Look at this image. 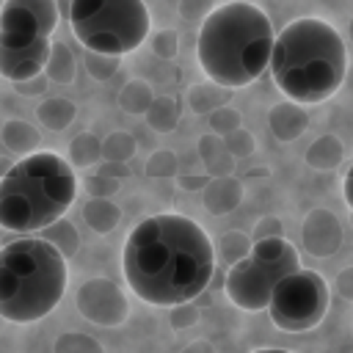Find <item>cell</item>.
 Segmentation results:
<instances>
[{
    "instance_id": "43",
    "label": "cell",
    "mask_w": 353,
    "mask_h": 353,
    "mask_svg": "<svg viewBox=\"0 0 353 353\" xmlns=\"http://www.w3.org/2000/svg\"><path fill=\"white\" fill-rule=\"evenodd\" d=\"M350 39H353V19H350Z\"/></svg>"
},
{
    "instance_id": "32",
    "label": "cell",
    "mask_w": 353,
    "mask_h": 353,
    "mask_svg": "<svg viewBox=\"0 0 353 353\" xmlns=\"http://www.w3.org/2000/svg\"><path fill=\"white\" fill-rule=\"evenodd\" d=\"M176 50H179V36H176V30H171V28L154 30V36H152V52H154V55L171 61V58L176 55Z\"/></svg>"
},
{
    "instance_id": "28",
    "label": "cell",
    "mask_w": 353,
    "mask_h": 353,
    "mask_svg": "<svg viewBox=\"0 0 353 353\" xmlns=\"http://www.w3.org/2000/svg\"><path fill=\"white\" fill-rule=\"evenodd\" d=\"M135 154V138L130 132H110L108 138H102V157L110 160L113 165L127 163Z\"/></svg>"
},
{
    "instance_id": "4",
    "label": "cell",
    "mask_w": 353,
    "mask_h": 353,
    "mask_svg": "<svg viewBox=\"0 0 353 353\" xmlns=\"http://www.w3.org/2000/svg\"><path fill=\"white\" fill-rule=\"evenodd\" d=\"M77 199V174L52 149L22 157L0 179V229L41 232L61 221Z\"/></svg>"
},
{
    "instance_id": "17",
    "label": "cell",
    "mask_w": 353,
    "mask_h": 353,
    "mask_svg": "<svg viewBox=\"0 0 353 353\" xmlns=\"http://www.w3.org/2000/svg\"><path fill=\"white\" fill-rule=\"evenodd\" d=\"M77 116L74 102L63 99V97H47L39 108H36V119L41 121V127L47 132H63Z\"/></svg>"
},
{
    "instance_id": "13",
    "label": "cell",
    "mask_w": 353,
    "mask_h": 353,
    "mask_svg": "<svg viewBox=\"0 0 353 353\" xmlns=\"http://www.w3.org/2000/svg\"><path fill=\"white\" fill-rule=\"evenodd\" d=\"M268 127H270V132L279 138V141H295V138H301L303 132H306V127H309V110L303 108V105H295V102H290V99H284V102H276L273 108H270V113H268Z\"/></svg>"
},
{
    "instance_id": "34",
    "label": "cell",
    "mask_w": 353,
    "mask_h": 353,
    "mask_svg": "<svg viewBox=\"0 0 353 353\" xmlns=\"http://www.w3.org/2000/svg\"><path fill=\"white\" fill-rule=\"evenodd\" d=\"M223 146L229 149V154L232 157H245V154H251L254 149H256V141H254V135L248 132V130H234L232 135H226L223 138Z\"/></svg>"
},
{
    "instance_id": "30",
    "label": "cell",
    "mask_w": 353,
    "mask_h": 353,
    "mask_svg": "<svg viewBox=\"0 0 353 353\" xmlns=\"http://www.w3.org/2000/svg\"><path fill=\"white\" fill-rule=\"evenodd\" d=\"M210 127H212V135L226 138V135H232L234 130L243 127V119H240V113H237L234 108L223 105V108H218L215 113H210Z\"/></svg>"
},
{
    "instance_id": "21",
    "label": "cell",
    "mask_w": 353,
    "mask_h": 353,
    "mask_svg": "<svg viewBox=\"0 0 353 353\" xmlns=\"http://www.w3.org/2000/svg\"><path fill=\"white\" fill-rule=\"evenodd\" d=\"M39 240L50 243L63 259H72V256L77 254V248H80V234H77L74 223L66 221V218H61V221L50 223L47 229H41V232H39Z\"/></svg>"
},
{
    "instance_id": "3",
    "label": "cell",
    "mask_w": 353,
    "mask_h": 353,
    "mask_svg": "<svg viewBox=\"0 0 353 353\" xmlns=\"http://www.w3.org/2000/svg\"><path fill=\"white\" fill-rule=\"evenodd\" d=\"M273 39V25L259 6L245 0L218 3L199 28L196 58L210 83L237 91L262 77Z\"/></svg>"
},
{
    "instance_id": "20",
    "label": "cell",
    "mask_w": 353,
    "mask_h": 353,
    "mask_svg": "<svg viewBox=\"0 0 353 353\" xmlns=\"http://www.w3.org/2000/svg\"><path fill=\"white\" fill-rule=\"evenodd\" d=\"M77 74V61H74V52L63 44V41H52L50 47V58H47V66H44V77L47 83H72Z\"/></svg>"
},
{
    "instance_id": "11",
    "label": "cell",
    "mask_w": 353,
    "mask_h": 353,
    "mask_svg": "<svg viewBox=\"0 0 353 353\" xmlns=\"http://www.w3.org/2000/svg\"><path fill=\"white\" fill-rule=\"evenodd\" d=\"M50 39H25L0 33V77L8 83H22L44 74L50 58Z\"/></svg>"
},
{
    "instance_id": "42",
    "label": "cell",
    "mask_w": 353,
    "mask_h": 353,
    "mask_svg": "<svg viewBox=\"0 0 353 353\" xmlns=\"http://www.w3.org/2000/svg\"><path fill=\"white\" fill-rule=\"evenodd\" d=\"M254 353H292V350H284V347H256Z\"/></svg>"
},
{
    "instance_id": "26",
    "label": "cell",
    "mask_w": 353,
    "mask_h": 353,
    "mask_svg": "<svg viewBox=\"0 0 353 353\" xmlns=\"http://www.w3.org/2000/svg\"><path fill=\"white\" fill-rule=\"evenodd\" d=\"M121 168L119 165H105V168H97L94 176L85 179V190H88V199H110L119 188H121Z\"/></svg>"
},
{
    "instance_id": "36",
    "label": "cell",
    "mask_w": 353,
    "mask_h": 353,
    "mask_svg": "<svg viewBox=\"0 0 353 353\" xmlns=\"http://www.w3.org/2000/svg\"><path fill=\"white\" fill-rule=\"evenodd\" d=\"M199 306H190V303H182V306H174L168 312V323L176 328V331H185V328H193L199 323Z\"/></svg>"
},
{
    "instance_id": "6",
    "label": "cell",
    "mask_w": 353,
    "mask_h": 353,
    "mask_svg": "<svg viewBox=\"0 0 353 353\" xmlns=\"http://www.w3.org/2000/svg\"><path fill=\"white\" fill-rule=\"evenodd\" d=\"M69 25L85 52L121 58L149 39L152 17L143 0H72Z\"/></svg>"
},
{
    "instance_id": "8",
    "label": "cell",
    "mask_w": 353,
    "mask_h": 353,
    "mask_svg": "<svg viewBox=\"0 0 353 353\" xmlns=\"http://www.w3.org/2000/svg\"><path fill=\"white\" fill-rule=\"evenodd\" d=\"M328 281L317 270L301 268L276 284L268 314L279 331L303 334L323 323L328 312Z\"/></svg>"
},
{
    "instance_id": "41",
    "label": "cell",
    "mask_w": 353,
    "mask_h": 353,
    "mask_svg": "<svg viewBox=\"0 0 353 353\" xmlns=\"http://www.w3.org/2000/svg\"><path fill=\"white\" fill-rule=\"evenodd\" d=\"M182 353H212V345H210V342H204V339H199V342H190Z\"/></svg>"
},
{
    "instance_id": "35",
    "label": "cell",
    "mask_w": 353,
    "mask_h": 353,
    "mask_svg": "<svg viewBox=\"0 0 353 353\" xmlns=\"http://www.w3.org/2000/svg\"><path fill=\"white\" fill-rule=\"evenodd\" d=\"M279 237H284L281 221H279L276 215H265V218L256 221L254 234H251V243H259V240H279Z\"/></svg>"
},
{
    "instance_id": "19",
    "label": "cell",
    "mask_w": 353,
    "mask_h": 353,
    "mask_svg": "<svg viewBox=\"0 0 353 353\" xmlns=\"http://www.w3.org/2000/svg\"><path fill=\"white\" fill-rule=\"evenodd\" d=\"M342 157H345V146H342V141H339L336 135H331V132L320 135V138L306 149V163H309L312 168H317V171H331V168H336V165L342 163Z\"/></svg>"
},
{
    "instance_id": "25",
    "label": "cell",
    "mask_w": 353,
    "mask_h": 353,
    "mask_svg": "<svg viewBox=\"0 0 353 353\" xmlns=\"http://www.w3.org/2000/svg\"><path fill=\"white\" fill-rule=\"evenodd\" d=\"M152 99H154V94H152L146 80H130L119 91V105L124 113H146Z\"/></svg>"
},
{
    "instance_id": "27",
    "label": "cell",
    "mask_w": 353,
    "mask_h": 353,
    "mask_svg": "<svg viewBox=\"0 0 353 353\" xmlns=\"http://www.w3.org/2000/svg\"><path fill=\"white\" fill-rule=\"evenodd\" d=\"M251 237L248 234H243V232H237V229H229V232H223L221 234V240H218V256H221V262H226L229 268L234 265V262H240L248 251H251Z\"/></svg>"
},
{
    "instance_id": "14",
    "label": "cell",
    "mask_w": 353,
    "mask_h": 353,
    "mask_svg": "<svg viewBox=\"0 0 353 353\" xmlns=\"http://www.w3.org/2000/svg\"><path fill=\"white\" fill-rule=\"evenodd\" d=\"M243 201V182L237 176H215L201 188V204L212 215H226Z\"/></svg>"
},
{
    "instance_id": "23",
    "label": "cell",
    "mask_w": 353,
    "mask_h": 353,
    "mask_svg": "<svg viewBox=\"0 0 353 353\" xmlns=\"http://www.w3.org/2000/svg\"><path fill=\"white\" fill-rule=\"evenodd\" d=\"M97 160H102V141L94 132H80L69 141L66 149V163L72 168H88Z\"/></svg>"
},
{
    "instance_id": "18",
    "label": "cell",
    "mask_w": 353,
    "mask_h": 353,
    "mask_svg": "<svg viewBox=\"0 0 353 353\" xmlns=\"http://www.w3.org/2000/svg\"><path fill=\"white\" fill-rule=\"evenodd\" d=\"M83 218L97 234H108L121 221V207L113 199H88L83 204Z\"/></svg>"
},
{
    "instance_id": "33",
    "label": "cell",
    "mask_w": 353,
    "mask_h": 353,
    "mask_svg": "<svg viewBox=\"0 0 353 353\" xmlns=\"http://www.w3.org/2000/svg\"><path fill=\"white\" fill-rule=\"evenodd\" d=\"M176 174V157L165 149L154 152L149 160H146V176H174Z\"/></svg>"
},
{
    "instance_id": "39",
    "label": "cell",
    "mask_w": 353,
    "mask_h": 353,
    "mask_svg": "<svg viewBox=\"0 0 353 353\" xmlns=\"http://www.w3.org/2000/svg\"><path fill=\"white\" fill-rule=\"evenodd\" d=\"M334 287H336V292H339L342 298L353 301V265H350V268H342V270H339V276H336Z\"/></svg>"
},
{
    "instance_id": "16",
    "label": "cell",
    "mask_w": 353,
    "mask_h": 353,
    "mask_svg": "<svg viewBox=\"0 0 353 353\" xmlns=\"http://www.w3.org/2000/svg\"><path fill=\"white\" fill-rule=\"evenodd\" d=\"M199 157L204 163V171L210 179L215 176H232V165H234V157L229 154V149L223 146V138L218 135H204L199 141Z\"/></svg>"
},
{
    "instance_id": "40",
    "label": "cell",
    "mask_w": 353,
    "mask_h": 353,
    "mask_svg": "<svg viewBox=\"0 0 353 353\" xmlns=\"http://www.w3.org/2000/svg\"><path fill=\"white\" fill-rule=\"evenodd\" d=\"M342 199H345L347 210L353 212V165L345 171V179H342Z\"/></svg>"
},
{
    "instance_id": "24",
    "label": "cell",
    "mask_w": 353,
    "mask_h": 353,
    "mask_svg": "<svg viewBox=\"0 0 353 353\" xmlns=\"http://www.w3.org/2000/svg\"><path fill=\"white\" fill-rule=\"evenodd\" d=\"M143 116H146V124L154 132H171L179 124L182 108H179V102L174 97H154L152 105H149V110Z\"/></svg>"
},
{
    "instance_id": "31",
    "label": "cell",
    "mask_w": 353,
    "mask_h": 353,
    "mask_svg": "<svg viewBox=\"0 0 353 353\" xmlns=\"http://www.w3.org/2000/svg\"><path fill=\"white\" fill-rule=\"evenodd\" d=\"M116 69H119V58L97 55V52H88V55H85V72H88L94 80H99V83L110 80V77L116 74Z\"/></svg>"
},
{
    "instance_id": "29",
    "label": "cell",
    "mask_w": 353,
    "mask_h": 353,
    "mask_svg": "<svg viewBox=\"0 0 353 353\" xmlns=\"http://www.w3.org/2000/svg\"><path fill=\"white\" fill-rule=\"evenodd\" d=\"M52 353H105L102 345L91 336V334H83V331H66L55 339L52 345Z\"/></svg>"
},
{
    "instance_id": "15",
    "label": "cell",
    "mask_w": 353,
    "mask_h": 353,
    "mask_svg": "<svg viewBox=\"0 0 353 353\" xmlns=\"http://www.w3.org/2000/svg\"><path fill=\"white\" fill-rule=\"evenodd\" d=\"M0 141L3 146L11 152V154H19V157H30L39 152V143H41V132L22 121V119H6L3 127H0Z\"/></svg>"
},
{
    "instance_id": "9",
    "label": "cell",
    "mask_w": 353,
    "mask_h": 353,
    "mask_svg": "<svg viewBox=\"0 0 353 353\" xmlns=\"http://www.w3.org/2000/svg\"><path fill=\"white\" fill-rule=\"evenodd\" d=\"M74 306L88 323L105 325V328L121 325L130 314V303H127L124 290L105 276L85 279L74 292Z\"/></svg>"
},
{
    "instance_id": "10",
    "label": "cell",
    "mask_w": 353,
    "mask_h": 353,
    "mask_svg": "<svg viewBox=\"0 0 353 353\" xmlns=\"http://www.w3.org/2000/svg\"><path fill=\"white\" fill-rule=\"evenodd\" d=\"M58 25L55 0H6L0 6V33L50 39Z\"/></svg>"
},
{
    "instance_id": "22",
    "label": "cell",
    "mask_w": 353,
    "mask_h": 353,
    "mask_svg": "<svg viewBox=\"0 0 353 353\" xmlns=\"http://www.w3.org/2000/svg\"><path fill=\"white\" fill-rule=\"evenodd\" d=\"M229 97H232V91H226V88H221V85H215V83H196V85H190L188 88V105H190V110L199 116V113H215L218 108H223L226 102H229Z\"/></svg>"
},
{
    "instance_id": "5",
    "label": "cell",
    "mask_w": 353,
    "mask_h": 353,
    "mask_svg": "<svg viewBox=\"0 0 353 353\" xmlns=\"http://www.w3.org/2000/svg\"><path fill=\"white\" fill-rule=\"evenodd\" d=\"M66 259L39 237H19L0 248V317L36 323L66 292Z\"/></svg>"
},
{
    "instance_id": "12",
    "label": "cell",
    "mask_w": 353,
    "mask_h": 353,
    "mask_svg": "<svg viewBox=\"0 0 353 353\" xmlns=\"http://www.w3.org/2000/svg\"><path fill=\"white\" fill-rule=\"evenodd\" d=\"M301 243L312 256H331L339 251L342 245V223L339 218L325 210V207H314L306 212L303 226H301Z\"/></svg>"
},
{
    "instance_id": "37",
    "label": "cell",
    "mask_w": 353,
    "mask_h": 353,
    "mask_svg": "<svg viewBox=\"0 0 353 353\" xmlns=\"http://www.w3.org/2000/svg\"><path fill=\"white\" fill-rule=\"evenodd\" d=\"M215 6H210V3H204V0H182V3H176V11L188 19V22H204V17L212 11Z\"/></svg>"
},
{
    "instance_id": "2",
    "label": "cell",
    "mask_w": 353,
    "mask_h": 353,
    "mask_svg": "<svg viewBox=\"0 0 353 353\" xmlns=\"http://www.w3.org/2000/svg\"><path fill=\"white\" fill-rule=\"evenodd\" d=\"M270 77L295 105H320L331 99L347 72V47L339 30L320 17H298L273 39Z\"/></svg>"
},
{
    "instance_id": "7",
    "label": "cell",
    "mask_w": 353,
    "mask_h": 353,
    "mask_svg": "<svg viewBox=\"0 0 353 353\" xmlns=\"http://www.w3.org/2000/svg\"><path fill=\"white\" fill-rule=\"evenodd\" d=\"M295 270H301V254L287 237L259 240L226 270L223 292L243 312H265L276 284Z\"/></svg>"
},
{
    "instance_id": "1",
    "label": "cell",
    "mask_w": 353,
    "mask_h": 353,
    "mask_svg": "<svg viewBox=\"0 0 353 353\" xmlns=\"http://www.w3.org/2000/svg\"><path fill=\"white\" fill-rule=\"evenodd\" d=\"M121 270L143 303L174 309L196 301L210 287L215 245L188 215H149L124 237Z\"/></svg>"
},
{
    "instance_id": "38",
    "label": "cell",
    "mask_w": 353,
    "mask_h": 353,
    "mask_svg": "<svg viewBox=\"0 0 353 353\" xmlns=\"http://www.w3.org/2000/svg\"><path fill=\"white\" fill-rule=\"evenodd\" d=\"M14 91L22 94V97H39L47 91V77L39 74V77H30V80H22V83H14Z\"/></svg>"
}]
</instances>
